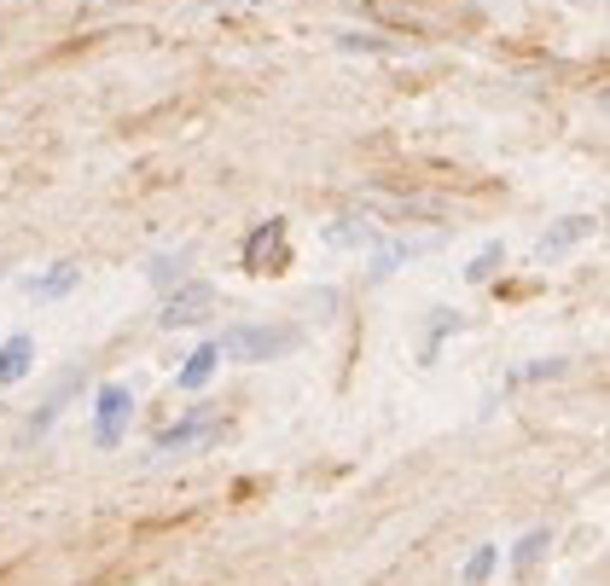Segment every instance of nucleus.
I'll return each mask as SVG.
<instances>
[{
    "label": "nucleus",
    "mask_w": 610,
    "mask_h": 586,
    "mask_svg": "<svg viewBox=\"0 0 610 586\" xmlns=\"http://www.w3.org/2000/svg\"><path fill=\"white\" fill-rule=\"evenodd\" d=\"M216 366H221V343H203V348L192 354V361L181 366V377H174V384H181V390H203Z\"/></svg>",
    "instance_id": "obj_6"
},
{
    "label": "nucleus",
    "mask_w": 610,
    "mask_h": 586,
    "mask_svg": "<svg viewBox=\"0 0 610 586\" xmlns=\"http://www.w3.org/2000/svg\"><path fill=\"white\" fill-rule=\"evenodd\" d=\"M93 413H99V424H93V442H99V447H117V442H122V430H129L134 395L122 390V384H106V390H99V406H93Z\"/></svg>",
    "instance_id": "obj_2"
},
{
    "label": "nucleus",
    "mask_w": 610,
    "mask_h": 586,
    "mask_svg": "<svg viewBox=\"0 0 610 586\" xmlns=\"http://www.w3.org/2000/svg\"><path fill=\"white\" fill-rule=\"evenodd\" d=\"M216 430H221L216 413H192V418H181L174 430H163V436H158V453L174 458V453H187V447H198V442H216Z\"/></svg>",
    "instance_id": "obj_3"
},
{
    "label": "nucleus",
    "mask_w": 610,
    "mask_h": 586,
    "mask_svg": "<svg viewBox=\"0 0 610 586\" xmlns=\"http://www.w3.org/2000/svg\"><path fill=\"white\" fill-rule=\"evenodd\" d=\"M203 309H210V285H187L181 296H169L163 325H192V320H203Z\"/></svg>",
    "instance_id": "obj_4"
},
{
    "label": "nucleus",
    "mask_w": 610,
    "mask_h": 586,
    "mask_svg": "<svg viewBox=\"0 0 610 586\" xmlns=\"http://www.w3.org/2000/svg\"><path fill=\"white\" fill-rule=\"evenodd\" d=\"M547 546H552V534H547V528H529L523 540H518V552H512V569H518V575H529V569L541 564V552H547Z\"/></svg>",
    "instance_id": "obj_7"
},
{
    "label": "nucleus",
    "mask_w": 610,
    "mask_h": 586,
    "mask_svg": "<svg viewBox=\"0 0 610 586\" xmlns=\"http://www.w3.org/2000/svg\"><path fill=\"white\" fill-rule=\"evenodd\" d=\"M70 395H76V377H64V384L53 390V401H47V406H41V418L30 424V430H36V436H41V430H53V418H59V413H64V406H70Z\"/></svg>",
    "instance_id": "obj_8"
},
{
    "label": "nucleus",
    "mask_w": 610,
    "mask_h": 586,
    "mask_svg": "<svg viewBox=\"0 0 610 586\" xmlns=\"http://www.w3.org/2000/svg\"><path fill=\"white\" fill-rule=\"evenodd\" d=\"M500 262H506V250H500V244H494V250H482V256L471 262V279H489V273H494Z\"/></svg>",
    "instance_id": "obj_12"
},
{
    "label": "nucleus",
    "mask_w": 610,
    "mask_h": 586,
    "mask_svg": "<svg viewBox=\"0 0 610 586\" xmlns=\"http://www.w3.org/2000/svg\"><path fill=\"white\" fill-rule=\"evenodd\" d=\"M494 557H500V546H477L471 552V564H466V586H482L494 575Z\"/></svg>",
    "instance_id": "obj_9"
},
{
    "label": "nucleus",
    "mask_w": 610,
    "mask_h": 586,
    "mask_svg": "<svg viewBox=\"0 0 610 586\" xmlns=\"http://www.w3.org/2000/svg\"><path fill=\"white\" fill-rule=\"evenodd\" d=\"M30 361H36V343L18 331V337L0 348V384H18V377H30Z\"/></svg>",
    "instance_id": "obj_5"
},
{
    "label": "nucleus",
    "mask_w": 610,
    "mask_h": 586,
    "mask_svg": "<svg viewBox=\"0 0 610 586\" xmlns=\"http://www.w3.org/2000/svg\"><path fill=\"white\" fill-rule=\"evenodd\" d=\"M302 331L297 325H239V331H227V354H239V361H279V354H291L297 348Z\"/></svg>",
    "instance_id": "obj_1"
},
{
    "label": "nucleus",
    "mask_w": 610,
    "mask_h": 586,
    "mask_svg": "<svg viewBox=\"0 0 610 586\" xmlns=\"http://www.w3.org/2000/svg\"><path fill=\"white\" fill-rule=\"evenodd\" d=\"M76 279H82V267H59L53 279H41V285H30V291H36V296H64Z\"/></svg>",
    "instance_id": "obj_10"
},
{
    "label": "nucleus",
    "mask_w": 610,
    "mask_h": 586,
    "mask_svg": "<svg viewBox=\"0 0 610 586\" xmlns=\"http://www.w3.org/2000/svg\"><path fill=\"white\" fill-rule=\"evenodd\" d=\"M581 233H588V221H570V226H558V233L541 244V256H547V250H564V244H576Z\"/></svg>",
    "instance_id": "obj_11"
}]
</instances>
